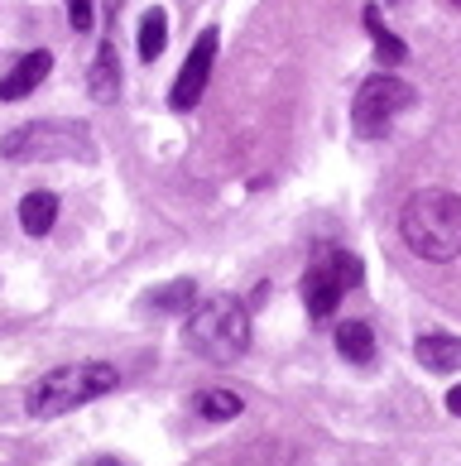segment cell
<instances>
[{"label": "cell", "mask_w": 461, "mask_h": 466, "mask_svg": "<svg viewBox=\"0 0 461 466\" xmlns=\"http://www.w3.org/2000/svg\"><path fill=\"white\" fill-rule=\"evenodd\" d=\"M399 236L418 260L447 265L461 255V198L447 187H423L404 202L399 212Z\"/></svg>", "instance_id": "1"}, {"label": "cell", "mask_w": 461, "mask_h": 466, "mask_svg": "<svg viewBox=\"0 0 461 466\" xmlns=\"http://www.w3.org/2000/svg\"><path fill=\"white\" fill-rule=\"evenodd\" d=\"M183 341L187 351L212 360V366H231L250 351V308L231 293H212L197 308H187Z\"/></svg>", "instance_id": "2"}, {"label": "cell", "mask_w": 461, "mask_h": 466, "mask_svg": "<svg viewBox=\"0 0 461 466\" xmlns=\"http://www.w3.org/2000/svg\"><path fill=\"white\" fill-rule=\"evenodd\" d=\"M115 385H121V370L111 360H73V366H58L34 380L25 394V413L29 419H63V413L111 394Z\"/></svg>", "instance_id": "3"}, {"label": "cell", "mask_w": 461, "mask_h": 466, "mask_svg": "<svg viewBox=\"0 0 461 466\" xmlns=\"http://www.w3.org/2000/svg\"><path fill=\"white\" fill-rule=\"evenodd\" d=\"M0 154L15 164H29V159H92L96 140L87 126L77 120H29V126L10 130L0 140Z\"/></svg>", "instance_id": "4"}, {"label": "cell", "mask_w": 461, "mask_h": 466, "mask_svg": "<svg viewBox=\"0 0 461 466\" xmlns=\"http://www.w3.org/2000/svg\"><path fill=\"white\" fill-rule=\"evenodd\" d=\"M408 106H414V87H408L404 77H395V73L366 77L361 92H356V106H351V126H356V135H366V140H380Z\"/></svg>", "instance_id": "5"}, {"label": "cell", "mask_w": 461, "mask_h": 466, "mask_svg": "<svg viewBox=\"0 0 461 466\" xmlns=\"http://www.w3.org/2000/svg\"><path fill=\"white\" fill-rule=\"evenodd\" d=\"M361 284V260L356 255H327L303 274V308L313 322H327L332 308L341 303V293Z\"/></svg>", "instance_id": "6"}, {"label": "cell", "mask_w": 461, "mask_h": 466, "mask_svg": "<svg viewBox=\"0 0 461 466\" xmlns=\"http://www.w3.org/2000/svg\"><path fill=\"white\" fill-rule=\"evenodd\" d=\"M216 25H207L197 34V44H193V54H187V63L178 67V82H174V92H168V106L174 111H193L202 92H207V77H212V63H216Z\"/></svg>", "instance_id": "7"}, {"label": "cell", "mask_w": 461, "mask_h": 466, "mask_svg": "<svg viewBox=\"0 0 461 466\" xmlns=\"http://www.w3.org/2000/svg\"><path fill=\"white\" fill-rule=\"evenodd\" d=\"M48 73H54V54H48V48H39V54H25L20 63L10 67V77H0V101H25Z\"/></svg>", "instance_id": "8"}, {"label": "cell", "mask_w": 461, "mask_h": 466, "mask_svg": "<svg viewBox=\"0 0 461 466\" xmlns=\"http://www.w3.org/2000/svg\"><path fill=\"white\" fill-rule=\"evenodd\" d=\"M414 356H418V366L423 370H433V375H452L461 370V337H447V332H423L414 341Z\"/></svg>", "instance_id": "9"}, {"label": "cell", "mask_w": 461, "mask_h": 466, "mask_svg": "<svg viewBox=\"0 0 461 466\" xmlns=\"http://www.w3.org/2000/svg\"><path fill=\"white\" fill-rule=\"evenodd\" d=\"M87 92H92V101H115V92H121L115 34H111V39H101V48H96V63H92V73H87Z\"/></svg>", "instance_id": "10"}, {"label": "cell", "mask_w": 461, "mask_h": 466, "mask_svg": "<svg viewBox=\"0 0 461 466\" xmlns=\"http://www.w3.org/2000/svg\"><path fill=\"white\" fill-rule=\"evenodd\" d=\"M58 221V193H48V187H34V193H25L20 202V227L29 236H48Z\"/></svg>", "instance_id": "11"}, {"label": "cell", "mask_w": 461, "mask_h": 466, "mask_svg": "<svg viewBox=\"0 0 461 466\" xmlns=\"http://www.w3.org/2000/svg\"><path fill=\"white\" fill-rule=\"evenodd\" d=\"M193 299H197L193 279H174V284L149 289L145 293V308H149V313H183V308H193Z\"/></svg>", "instance_id": "12"}, {"label": "cell", "mask_w": 461, "mask_h": 466, "mask_svg": "<svg viewBox=\"0 0 461 466\" xmlns=\"http://www.w3.org/2000/svg\"><path fill=\"white\" fill-rule=\"evenodd\" d=\"M241 409H246V400H241L236 390H202V394H197V413H202L207 423H231Z\"/></svg>", "instance_id": "13"}, {"label": "cell", "mask_w": 461, "mask_h": 466, "mask_svg": "<svg viewBox=\"0 0 461 466\" xmlns=\"http://www.w3.org/2000/svg\"><path fill=\"white\" fill-rule=\"evenodd\" d=\"M164 44H168V10L154 5V10H145V20H140V58L154 63L164 54Z\"/></svg>", "instance_id": "14"}, {"label": "cell", "mask_w": 461, "mask_h": 466, "mask_svg": "<svg viewBox=\"0 0 461 466\" xmlns=\"http://www.w3.org/2000/svg\"><path fill=\"white\" fill-rule=\"evenodd\" d=\"M336 351L346 356V360H356V366H366V360L375 356V332L366 322H346L336 332Z\"/></svg>", "instance_id": "15"}, {"label": "cell", "mask_w": 461, "mask_h": 466, "mask_svg": "<svg viewBox=\"0 0 461 466\" xmlns=\"http://www.w3.org/2000/svg\"><path fill=\"white\" fill-rule=\"evenodd\" d=\"M366 25H370V34H375V54H380L385 63H404L408 58V48L395 39V34H389V29H380V10H366Z\"/></svg>", "instance_id": "16"}, {"label": "cell", "mask_w": 461, "mask_h": 466, "mask_svg": "<svg viewBox=\"0 0 461 466\" xmlns=\"http://www.w3.org/2000/svg\"><path fill=\"white\" fill-rule=\"evenodd\" d=\"M236 466H294L288 461V452L284 447H275V442H260V447H250V452L236 461Z\"/></svg>", "instance_id": "17"}, {"label": "cell", "mask_w": 461, "mask_h": 466, "mask_svg": "<svg viewBox=\"0 0 461 466\" xmlns=\"http://www.w3.org/2000/svg\"><path fill=\"white\" fill-rule=\"evenodd\" d=\"M67 20H73L77 34H87L96 20V0H67Z\"/></svg>", "instance_id": "18"}, {"label": "cell", "mask_w": 461, "mask_h": 466, "mask_svg": "<svg viewBox=\"0 0 461 466\" xmlns=\"http://www.w3.org/2000/svg\"><path fill=\"white\" fill-rule=\"evenodd\" d=\"M447 409H452V413H461V385H456V390L447 394Z\"/></svg>", "instance_id": "19"}, {"label": "cell", "mask_w": 461, "mask_h": 466, "mask_svg": "<svg viewBox=\"0 0 461 466\" xmlns=\"http://www.w3.org/2000/svg\"><path fill=\"white\" fill-rule=\"evenodd\" d=\"M87 466H121V457H92Z\"/></svg>", "instance_id": "20"}, {"label": "cell", "mask_w": 461, "mask_h": 466, "mask_svg": "<svg viewBox=\"0 0 461 466\" xmlns=\"http://www.w3.org/2000/svg\"><path fill=\"white\" fill-rule=\"evenodd\" d=\"M452 5H456V10H461V0H452Z\"/></svg>", "instance_id": "21"}]
</instances>
